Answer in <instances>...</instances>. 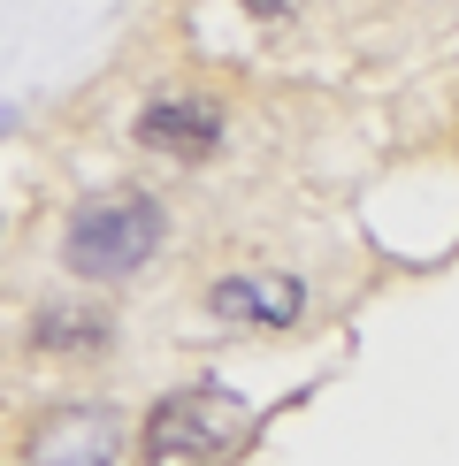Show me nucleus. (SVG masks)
I'll use <instances>...</instances> for the list:
<instances>
[{
    "label": "nucleus",
    "mask_w": 459,
    "mask_h": 466,
    "mask_svg": "<svg viewBox=\"0 0 459 466\" xmlns=\"http://www.w3.org/2000/svg\"><path fill=\"white\" fill-rule=\"evenodd\" d=\"M168 215L153 191H107V199H85L62 229V268L85 283H130L138 268L161 252Z\"/></svg>",
    "instance_id": "nucleus-1"
},
{
    "label": "nucleus",
    "mask_w": 459,
    "mask_h": 466,
    "mask_svg": "<svg viewBox=\"0 0 459 466\" xmlns=\"http://www.w3.org/2000/svg\"><path fill=\"white\" fill-rule=\"evenodd\" d=\"M238 429H245V405L230 390H215V382L168 390L138 429V466H215L238 443Z\"/></svg>",
    "instance_id": "nucleus-2"
},
{
    "label": "nucleus",
    "mask_w": 459,
    "mask_h": 466,
    "mask_svg": "<svg viewBox=\"0 0 459 466\" xmlns=\"http://www.w3.org/2000/svg\"><path fill=\"white\" fill-rule=\"evenodd\" d=\"M115 459H123V413L115 405H54L24 436V466H115Z\"/></svg>",
    "instance_id": "nucleus-3"
},
{
    "label": "nucleus",
    "mask_w": 459,
    "mask_h": 466,
    "mask_svg": "<svg viewBox=\"0 0 459 466\" xmlns=\"http://www.w3.org/2000/svg\"><path fill=\"white\" fill-rule=\"evenodd\" d=\"M146 153H161V161H215V146H222V115L207 107V100H153L138 107V130H130Z\"/></svg>",
    "instance_id": "nucleus-4"
},
{
    "label": "nucleus",
    "mask_w": 459,
    "mask_h": 466,
    "mask_svg": "<svg viewBox=\"0 0 459 466\" xmlns=\"http://www.w3.org/2000/svg\"><path fill=\"white\" fill-rule=\"evenodd\" d=\"M115 344V314L92 299H54L31 314V352L38 360H62V367H85Z\"/></svg>",
    "instance_id": "nucleus-5"
},
{
    "label": "nucleus",
    "mask_w": 459,
    "mask_h": 466,
    "mask_svg": "<svg viewBox=\"0 0 459 466\" xmlns=\"http://www.w3.org/2000/svg\"><path fill=\"white\" fill-rule=\"evenodd\" d=\"M299 306H306L299 276H222L207 290V314L238 321V329H283V321H299Z\"/></svg>",
    "instance_id": "nucleus-6"
},
{
    "label": "nucleus",
    "mask_w": 459,
    "mask_h": 466,
    "mask_svg": "<svg viewBox=\"0 0 459 466\" xmlns=\"http://www.w3.org/2000/svg\"><path fill=\"white\" fill-rule=\"evenodd\" d=\"M245 15H260V24H291V15H306V0H238Z\"/></svg>",
    "instance_id": "nucleus-7"
}]
</instances>
